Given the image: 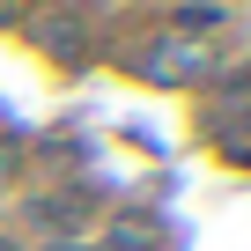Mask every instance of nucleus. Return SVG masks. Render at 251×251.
I'll use <instances>...</instances> for the list:
<instances>
[{
	"label": "nucleus",
	"mask_w": 251,
	"mask_h": 251,
	"mask_svg": "<svg viewBox=\"0 0 251 251\" xmlns=\"http://www.w3.org/2000/svg\"><path fill=\"white\" fill-rule=\"evenodd\" d=\"M141 74L148 81H207L214 74V52H207V37H155L148 52H141Z\"/></svg>",
	"instance_id": "1"
},
{
	"label": "nucleus",
	"mask_w": 251,
	"mask_h": 251,
	"mask_svg": "<svg viewBox=\"0 0 251 251\" xmlns=\"http://www.w3.org/2000/svg\"><path fill=\"white\" fill-rule=\"evenodd\" d=\"M30 222H37V229H59V236H67V229H89V207H81L74 192H45V200L30 207Z\"/></svg>",
	"instance_id": "2"
},
{
	"label": "nucleus",
	"mask_w": 251,
	"mask_h": 251,
	"mask_svg": "<svg viewBox=\"0 0 251 251\" xmlns=\"http://www.w3.org/2000/svg\"><path fill=\"white\" fill-rule=\"evenodd\" d=\"M251 103V67H236V74H222V89H214V118H236Z\"/></svg>",
	"instance_id": "3"
},
{
	"label": "nucleus",
	"mask_w": 251,
	"mask_h": 251,
	"mask_svg": "<svg viewBox=\"0 0 251 251\" xmlns=\"http://www.w3.org/2000/svg\"><path fill=\"white\" fill-rule=\"evenodd\" d=\"M0 251H23V244H15V236H0Z\"/></svg>",
	"instance_id": "4"
}]
</instances>
